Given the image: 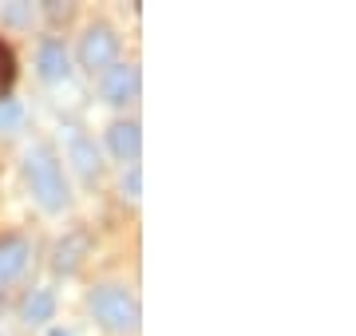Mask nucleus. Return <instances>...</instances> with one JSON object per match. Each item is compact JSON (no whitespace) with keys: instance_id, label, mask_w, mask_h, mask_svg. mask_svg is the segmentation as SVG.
Instances as JSON below:
<instances>
[{"instance_id":"obj_1","label":"nucleus","mask_w":356,"mask_h":336,"mask_svg":"<svg viewBox=\"0 0 356 336\" xmlns=\"http://www.w3.org/2000/svg\"><path fill=\"white\" fill-rule=\"evenodd\" d=\"M24 174L32 182V194L44 210H64L67 206V182H64V167L60 158L51 155V146H32L24 155Z\"/></svg>"},{"instance_id":"obj_12","label":"nucleus","mask_w":356,"mask_h":336,"mask_svg":"<svg viewBox=\"0 0 356 336\" xmlns=\"http://www.w3.org/2000/svg\"><path fill=\"white\" fill-rule=\"evenodd\" d=\"M32 16H36V8H32V4H24V0H16V4H4V20H8V24H16V28L32 24Z\"/></svg>"},{"instance_id":"obj_14","label":"nucleus","mask_w":356,"mask_h":336,"mask_svg":"<svg viewBox=\"0 0 356 336\" xmlns=\"http://www.w3.org/2000/svg\"><path fill=\"white\" fill-rule=\"evenodd\" d=\"M123 194H127L131 202H139L143 198V167L139 162H131L127 174H123Z\"/></svg>"},{"instance_id":"obj_6","label":"nucleus","mask_w":356,"mask_h":336,"mask_svg":"<svg viewBox=\"0 0 356 336\" xmlns=\"http://www.w3.org/2000/svg\"><path fill=\"white\" fill-rule=\"evenodd\" d=\"M107 146H111L115 158H123V162H135L143 151V131L135 119H119V123H111V131H107Z\"/></svg>"},{"instance_id":"obj_13","label":"nucleus","mask_w":356,"mask_h":336,"mask_svg":"<svg viewBox=\"0 0 356 336\" xmlns=\"http://www.w3.org/2000/svg\"><path fill=\"white\" fill-rule=\"evenodd\" d=\"M20 119H24V107L16 103V99H0V131L20 127Z\"/></svg>"},{"instance_id":"obj_4","label":"nucleus","mask_w":356,"mask_h":336,"mask_svg":"<svg viewBox=\"0 0 356 336\" xmlns=\"http://www.w3.org/2000/svg\"><path fill=\"white\" fill-rule=\"evenodd\" d=\"M139 95V67L135 64H111L103 72V99L111 107H127Z\"/></svg>"},{"instance_id":"obj_11","label":"nucleus","mask_w":356,"mask_h":336,"mask_svg":"<svg viewBox=\"0 0 356 336\" xmlns=\"http://www.w3.org/2000/svg\"><path fill=\"white\" fill-rule=\"evenodd\" d=\"M16 79V60L8 52V44H0V99H8V87Z\"/></svg>"},{"instance_id":"obj_3","label":"nucleus","mask_w":356,"mask_h":336,"mask_svg":"<svg viewBox=\"0 0 356 336\" xmlns=\"http://www.w3.org/2000/svg\"><path fill=\"white\" fill-rule=\"evenodd\" d=\"M119 56V36L111 24H91L79 40V64L88 72H107Z\"/></svg>"},{"instance_id":"obj_2","label":"nucleus","mask_w":356,"mask_h":336,"mask_svg":"<svg viewBox=\"0 0 356 336\" xmlns=\"http://www.w3.org/2000/svg\"><path fill=\"white\" fill-rule=\"evenodd\" d=\"M91 312L107 333H135L139 328V301L119 285H103L91 293Z\"/></svg>"},{"instance_id":"obj_5","label":"nucleus","mask_w":356,"mask_h":336,"mask_svg":"<svg viewBox=\"0 0 356 336\" xmlns=\"http://www.w3.org/2000/svg\"><path fill=\"white\" fill-rule=\"evenodd\" d=\"M88 253H91V233L88 230H72V233H64V237L56 242L51 269L64 273V277H72V273H79V265L88 261Z\"/></svg>"},{"instance_id":"obj_7","label":"nucleus","mask_w":356,"mask_h":336,"mask_svg":"<svg viewBox=\"0 0 356 336\" xmlns=\"http://www.w3.org/2000/svg\"><path fill=\"white\" fill-rule=\"evenodd\" d=\"M36 67L40 76L48 79V83H60V79L72 76V60H67V48L60 44V40H44L36 52Z\"/></svg>"},{"instance_id":"obj_10","label":"nucleus","mask_w":356,"mask_h":336,"mask_svg":"<svg viewBox=\"0 0 356 336\" xmlns=\"http://www.w3.org/2000/svg\"><path fill=\"white\" fill-rule=\"evenodd\" d=\"M51 312H56V293L51 289H32L24 301V321L44 324V321H51Z\"/></svg>"},{"instance_id":"obj_8","label":"nucleus","mask_w":356,"mask_h":336,"mask_svg":"<svg viewBox=\"0 0 356 336\" xmlns=\"http://www.w3.org/2000/svg\"><path fill=\"white\" fill-rule=\"evenodd\" d=\"M28 258H32V249H28L24 237H16V233H8V237H0V285L16 281L20 273H24Z\"/></svg>"},{"instance_id":"obj_9","label":"nucleus","mask_w":356,"mask_h":336,"mask_svg":"<svg viewBox=\"0 0 356 336\" xmlns=\"http://www.w3.org/2000/svg\"><path fill=\"white\" fill-rule=\"evenodd\" d=\"M67 151H72V162H76V170H79L88 182L99 174V167H103V162H99V151H95V142H91L88 135H79V131H76V135H72V142H67Z\"/></svg>"},{"instance_id":"obj_15","label":"nucleus","mask_w":356,"mask_h":336,"mask_svg":"<svg viewBox=\"0 0 356 336\" xmlns=\"http://www.w3.org/2000/svg\"><path fill=\"white\" fill-rule=\"evenodd\" d=\"M48 336H72V333H67V328H51Z\"/></svg>"}]
</instances>
